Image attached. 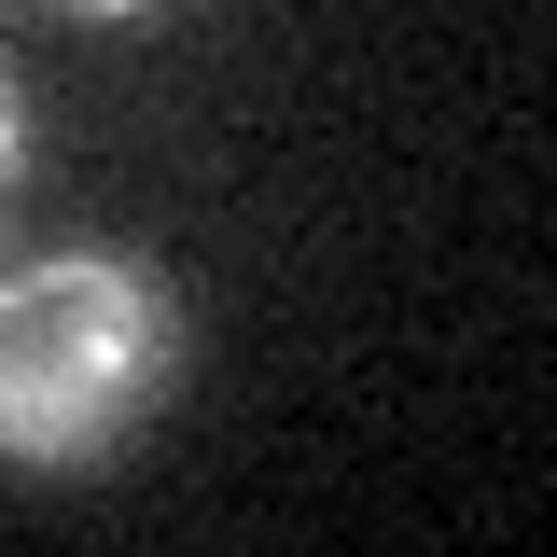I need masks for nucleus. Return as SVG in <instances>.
<instances>
[{"label":"nucleus","instance_id":"obj_3","mask_svg":"<svg viewBox=\"0 0 557 557\" xmlns=\"http://www.w3.org/2000/svg\"><path fill=\"white\" fill-rule=\"evenodd\" d=\"M0 209H14V84H0Z\"/></svg>","mask_w":557,"mask_h":557},{"label":"nucleus","instance_id":"obj_1","mask_svg":"<svg viewBox=\"0 0 557 557\" xmlns=\"http://www.w3.org/2000/svg\"><path fill=\"white\" fill-rule=\"evenodd\" d=\"M182 391V293L126 251H57L0 278V460L98 474Z\"/></svg>","mask_w":557,"mask_h":557},{"label":"nucleus","instance_id":"obj_2","mask_svg":"<svg viewBox=\"0 0 557 557\" xmlns=\"http://www.w3.org/2000/svg\"><path fill=\"white\" fill-rule=\"evenodd\" d=\"M28 14H70V28H126V14H168V0H28Z\"/></svg>","mask_w":557,"mask_h":557}]
</instances>
